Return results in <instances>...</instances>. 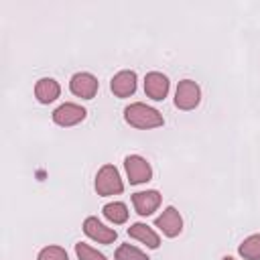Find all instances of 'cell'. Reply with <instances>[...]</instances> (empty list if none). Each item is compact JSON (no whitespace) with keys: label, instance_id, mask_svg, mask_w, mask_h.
<instances>
[{"label":"cell","instance_id":"1","mask_svg":"<svg viewBox=\"0 0 260 260\" xmlns=\"http://www.w3.org/2000/svg\"><path fill=\"white\" fill-rule=\"evenodd\" d=\"M124 120H126V124H130L132 128H138V130H152V128H160L165 124L162 114L144 102L128 104L124 108Z\"/></svg>","mask_w":260,"mask_h":260},{"label":"cell","instance_id":"2","mask_svg":"<svg viewBox=\"0 0 260 260\" xmlns=\"http://www.w3.org/2000/svg\"><path fill=\"white\" fill-rule=\"evenodd\" d=\"M93 189L100 197H110V195H120L124 191V181L120 177V171L114 165H102L95 173Z\"/></svg>","mask_w":260,"mask_h":260},{"label":"cell","instance_id":"3","mask_svg":"<svg viewBox=\"0 0 260 260\" xmlns=\"http://www.w3.org/2000/svg\"><path fill=\"white\" fill-rule=\"evenodd\" d=\"M201 102V87L193 79H181L175 89V106L183 112L195 110Z\"/></svg>","mask_w":260,"mask_h":260},{"label":"cell","instance_id":"4","mask_svg":"<svg viewBox=\"0 0 260 260\" xmlns=\"http://www.w3.org/2000/svg\"><path fill=\"white\" fill-rule=\"evenodd\" d=\"M69 89L73 95H77L81 100H93L100 89V81L89 71H77L69 79Z\"/></svg>","mask_w":260,"mask_h":260},{"label":"cell","instance_id":"5","mask_svg":"<svg viewBox=\"0 0 260 260\" xmlns=\"http://www.w3.org/2000/svg\"><path fill=\"white\" fill-rule=\"evenodd\" d=\"M124 169H126L130 185H142L152 179V167L140 154H128L124 158Z\"/></svg>","mask_w":260,"mask_h":260},{"label":"cell","instance_id":"6","mask_svg":"<svg viewBox=\"0 0 260 260\" xmlns=\"http://www.w3.org/2000/svg\"><path fill=\"white\" fill-rule=\"evenodd\" d=\"M85 116H87V110L79 104H73V102H65L53 110V122L57 126H63V128L77 126L79 122L85 120Z\"/></svg>","mask_w":260,"mask_h":260},{"label":"cell","instance_id":"7","mask_svg":"<svg viewBox=\"0 0 260 260\" xmlns=\"http://www.w3.org/2000/svg\"><path fill=\"white\" fill-rule=\"evenodd\" d=\"M81 228H83V234H85L89 240L98 242V244H112V242L118 238V232H116L114 228H108V225H106L104 221H100L95 215L85 217Z\"/></svg>","mask_w":260,"mask_h":260},{"label":"cell","instance_id":"8","mask_svg":"<svg viewBox=\"0 0 260 260\" xmlns=\"http://www.w3.org/2000/svg\"><path fill=\"white\" fill-rule=\"evenodd\" d=\"M154 228H158L162 232V236H167V238H177L183 232V217H181L179 209L173 205L165 207L162 213L154 219Z\"/></svg>","mask_w":260,"mask_h":260},{"label":"cell","instance_id":"9","mask_svg":"<svg viewBox=\"0 0 260 260\" xmlns=\"http://www.w3.org/2000/svg\"><path fill=\"white\" fill-rule=\"evenodd\" d=\"M169 89H171V81L165 73L148 71L144 75V93H146V98H150L154 102H162L169 95Z\"/></svg>","mask_w":260,"mask_h":260},{"label":"cell","instance_id":"10","mask_svg":"<svg viewBox=\"0 0 260 260\" xmlns=\"http://www.w3.org/2000/svg\"><path fill=\"white\" fill-rule=\"evenodd\" d=\"M160 193L156 189H146V191H136L132 193V205H134V211L142 217H148L152 215L158 207H160Z\"/></svg>","mask_w":260,"mask_h":260},{"label":"cell","instance_id":"11","mask_svg":"<svg viewBox=\"0 0 260 260\" xmlns=\"http://www.w3.org/2000/svg\"><path fill=\"white\" fill-rule=\"evenodd\" d=\"M136 85H138V77L136 71L132 69H122L110 79V89L116 98H130L136 91Z\"/></svg>","mask_w":260,"mask_h":260},{"label":"cell","instance_id":"12","mask_svg":"<svg viewBox=\"0 0 260 260\" xmlns=\"http://www.w3.org/2000/svg\"><path fill=\"white\" fill-rule=\"evenodd\" d=\"M128 236H130L132 240L144 244V246L150 248V250H156V248L160 246V236H158L150 225H146V223H142V221L132 223V225L128 228Z\"/></svg>","mask_w":260,"mask_h":260},{"label":"cell","instance_id":"13","mask_svg":"<svg viewBox=\"0 0 260 260\" xmlns=\"http://www.w3.org/2000/svg\"><path fill=\"white\" fill-rule=\"evenodd\" d=\"M61 95V85L53 77H41L35 83V98L39 104H51Z\"/></svg>","mask_w":260,"mask_h":260},{"label":"cell","instance_id":"14","mask_svg":"<svg viewBox=\"0 0 260 260\" xmlns=\"http://www.w3.org/2000/svg\"><path fill=\"white\" fill-rule=\"evenodd\" d=\"M102 213H104V217L110 221V223H114V225H122V223H126L128 221V207H126V203H122V201H110V203H106L104 207H102Z\"/></svg>","mask_w":260,"mask_h":260},{"label":"cell","instance_id":"15","mask_svg":"<svg viewBox=\"0 0 260 260\" xmlns=\"http://www.w3.org/2000/svg\"><path fill=\"white\" fill-rule=\"evenodd\" d=\"M238 254L244 260H260V234L244 238V242L238 246Z\"/></svg>","mask_w":260,"mask_h":260},{"label":"cell","instance_id":"16","mask_svg":"<svg viewBox=\"0 0 260 260\" xmlns=\"http://www.w3.org/2000/svg\"><path fill=\"white\" fill-rule=\"evenodd\" d=\"M114 260H150V258L132 244H120L114 252Z\"/></svg>","mask_w":260,"mask_h":260},{"label":"cell","instance_id":"17","mask_svg":"<svg viewBox=\"0 0 260 260\" xmlns=\"http://www.w3.org/2000/svg\"><path fill=\"white\" fill-rule=\"evenodd\" d=\"M37 260H69V254L65 252V248L51 244V246H45L37 254Z\"/></svg>","mask_w":260,"mask_h":260},{"label":"cell","instance_id":"18","mask_svg":"<svg viewBox=\"0 0 260 260\" xmlns=\"http://www.w3.org/2000/svg\"><path fill=\"white\" fill-rule=\"evenodd\" d=\"M75 254H77L79 260H108L102 252H98L95 248H91L85 242H77L75 244Z\"/></svg>","mask_w":260,"mask_h":260},{"label":"cell","instance_id":"19","mask_svg":"<svg viewBox=\"0 0 260 260\" xmlns=\"http://www.w3.org/2000/svg\"><path fill=\"white\" fill-rule=\"evenodd\" d=\"M221 260H236V258H232V256H223Z\"/></svg>","mask_w":260,"mask_h":260}]
</instances>
